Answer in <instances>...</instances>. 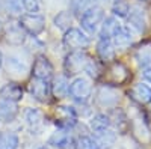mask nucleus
<instances>
[{
    "instance_id": "obj_8",
    "label": "nucleus",
    "mask_w": 151,
    "mask_h": 149,
    "mask_svg": "<svg viewBox=\"0 0 151 149\" xmlns=\"http://www.w3.org/2000/svg\"><path fill=\"white\" fill-rule=\"evenodd\" d=\"M88 62H89V57H88L85 53L71 51L65 57V69H67L68 74H79V72L86 69Z\"/></svg>"
},
{
    "instance_id": "obj_15",
    "label": "nucleus",
    "mask_w": 151,
    "mask_h": 149,
    "mask_svg": "<svg viewBox=\"0 0 151 149\" xmlns=\"http://www.w3.org/2000/svg\"><path fill=\"white\" fill-rule=\"evenodd\" d=\"M127 20H129V26L132 29H134L137 32H144L145 30V24H147L145 12L141 8H130Z\"/></svg>"
},
{
    "instance_id": "obj_4",
    "label": "nucleus",
    "mask_w": 151,
    "mask_h": 149,
    "mask_svg": "<svg viewBox=\"0 0 151 149\" xmlns=\"http://www.w3.org/2000/svg\"><path fill=\"white\" fill-rule=\"evenodd\" d=\"M20 26L32 36L41 35L45 29V18L40 14H24L20 17Z\"/></svg>"
},
{
    "instance_id": "obj_36",
    "label": "nucleus",
    "mask_w": 151,
    "mask_h": 149,
    "mask_svg": "<svg viewBox=\"0 0 151 149\" xmlns=\"http://www.w3.org/2000/svg\"><path fill=\"white\" fill-rule=\"evenodd\" d=\"M2 30H3V24H2V21H0V33H2Z\"/></svg>"
},
{
    "instance_id": "obj_31",
    "label": "nucleus",
    "mask_w": 151,
    "mask_h": 149,
    "mask_svg": "<svg viewBox=\"0 0 151 149\" xmlns=\"http://www.w3.org/2000/svg\"><path fill=\"white\" fill-rule=\"evenodd\" d=\"M55 24L56 27L62 29V30H68L70 29V24H71V14L67 11H62L55 17Z\"/></svg>"
},
{
    "instance_id": "obj_12",
    "label": "nucleus",
    "mask_w": 151,
    "mask_h": 149,
    "mask_svg": "<svg viewBox=\"0 0 151 149\" xmlns=\"http://www.w3.org/2000/svg\"><path fill=\"white\" fill-rule=\"evenodd\" d=\"M94 140H95L98 149H110L116 142V133L110 128L95 131L94 133Z\"/></svg>"
},
{
    "instance_id": "obj_13",
    "label": "nucleus",
    "mask_w": 151,
    "mask_h": 149,
    "mask_svg": "<svg viewBox=\"0 0 151 149\" xmlns=\"http://www.w3.org/2000/svg\"><path fill=\"white\" fill-rule=\"evenodd\" d=\"M70 143H71V134H70L68 128L60 127L48 137V145L56 149H65L70 146Z\"/></svg>"
},
{
    "instance_id": "obj_19",
    "label": "nucleus",
    "mask_w": 151,
    "mask_h": 149,
    "mask_svg": "<svg viewBox=\"0 0 151 149\" xmlns=\"http://www.w3.org/2000/svg\"><path fill=\"white\" fill-rule=\"evenodd\" d=\"M97 53L103 62H112L115 59V45L112 39H100L97 44Z\"/></svg>"
},
{
    "instance_id": "obj_3",
    "label": "nucleus",
    "mask_w": 151,
    "mask_h": 149,
    "mask_svg": "<svg viewBox=\"0 0 151 149\" xmlns=\"http://www.w3.org/2000/svg\"><path fill=\"white\" fill-rule=\"evenodd\" d=\"M89 38L80 29H68L64 35V45L73 51H82L83 48L89 47Z\"/></svg>"
},
{
    "instance_id": "obj_23",
    "label": "nucleus",
    "mask_w": 151,
    "mask_h": 149,
    "mask_svg": "<svg viewBox=\"0 0 151 149\" xmlns=\"http://www.w3.org/2000/svg\"><path fill=\"white\" fill-rule=\"evenodd\" d=\"M134 59L142 68L151 66V44H144L136 50Z\"/></svg>"
},
{
    "instance_id": "obj_5",
    "label": "nucleus",
    "mask_w": 151,
    "mask_h": 149,
    "mask_svg": "<svg viewBox=\"0 0 151 149\" xmlns=\"http://www.w3.org/2000/svg\"><path fill=\"white\" fill-rule=\"evenodd\" d=\"M95 101L100 107H106V108L115 107L119 101V92H118L116 88H113V86L103 84L97 89Z\"/></svg>"
},
{
    "instance_id": "obj_37",
    "label": "nucleus",
    "mask_w": 151,
    "mask_h": 149,
    "mask_svg": "<svg viewBox=\"0 0 151 149\" xmlns=\"http://www.w3.org/2000/svg\"><path fill=\"white\" fill-rule=\"evenodd\" d=\"M98 2H109V0H98Z\"/></svg>"
},
{
    "instance_id": "obj_1",
    "label": "nucleus",
    "mask_w": 151,
    "mask_h": 149,
    "mask_svg": "<svg viewBox=\"0 0 151 149\" xmlns=\"http://www.w3.org/2000/svg\"><path fill=\"white\" fill-rule=\"evenodd\" d=\"M104 20V12L103 8L100 6H91L89 9H86L82 17H80V24L82 29L88 33H95L98 27L101 26V23Z\"/></svg>"
},
{
    "instance_id": "obj_26",
    "label": "nucleus",
    "mask_w": 151,
    "mask_h": 149,
    "mask_svg": "<svg viewBox=\"0 0 151 149\" xmlns=\"http://www.w3.org/2000/svg\"><path fill=\"white\" fill-rule=\"evenodd\" d=\"M26 122L30 128H38L42 123V113L38 108H29L26 111Z\"/></svg>"
},
{
    "instance_id": "obj_9",
    "label": "nucleus",
    "mask_w": 151,
    "mask_h": 149,
    "mask_svg": "<svg viewBox=\"0 0 151 149\" xmlns=\"http://www.w3.org/2000/svg\"><path fill=\"white\" fill-rule=\"evenodd\" d=\"M29 91L32 93V96L35 99H38L40 103H47L50 99V93H52V84H48L47 80H41V78H33Z\"/></svg>"
},
{
    "instance_id": "obj_34",
    "label": "nucleus",
    "mask_w": 151,
    "mask_h": 149,
    "mask_svg": "<svg viewBox=\"0 0 151 149\" xmlns=\"http://www.w3.org/2000/svg\"><path fill=\"white\" fill-rule=\"evenodd\" d=\"M144 78H145L148 83H151V66L144 68Z\"/></svg>"
},
{
    "instance_id": "obj_32",
    "label": "nucleus",
    "mask_w": 151,
    "mask_h": 149,
    "mask_svg": "<svg viewBox=\"0 0 151 149\" xmlns=\"http://www.w3.org/2000/svg\"><path fill=\"white\" fill-rule=\"evenodd\" d=\"M76 149H98L94 137H89V135H82V137L77 139L76 142Z\"/></svg>"
},
{
    "instance_id": "obj_14",
    "label": "nucleus",
    "mask_w": 151,
    "mask_h": 149,
    "mask_svg": "<svg viewBox=\"0 0 151 149\" xmlns=\"http://www.w3.org/2000/svg\"><path fill=\"white\" fill-rule=\"evenodd\" d=\"M129 95L132 96L133 101L137 104H148L151 103V88L144 83H137L130 89Z\"/></svg>"
},
{
    "instance_id": "obj_10",
    "label": "nucleus",
    "mask_w": 151,
    "mask_h": 149,
    "mask_svg": "<svg viewBox=\"0 0 151 149\" xmlns=\"http://www.w3.org/2000/svg\"><path fill=\"white\" fill-rule=\"evenodd\" d=\"M53 76V66L45 56H38L33 63V77L41 80H50Z\"/></svg>"
},
{
    "instance_id": "obj_33",
    "label": "nucleus",
    "mask_w": 151,
    "mask_h": 149,
    "mask_svg": "<svg viewBox=\"0 0 151 149\" xmlns=\"http://www.w3.org/2000/svg\"><path fill=\"white\" fill-rule=\"evenodd\" d=\"M23 6L29 14H38L41 11V0H23Z\"/></svg>"
},
{
    "instance_id": "obj_17",
    "label": "nucleus",
    "mask_w": 151,
    "mask_h": 149,
    "mask_svg": "<svg viewBox=\"0 0 151 149\" xmlns=\"http://www.w3.org/2000/svg\"><path fill=\"white\" fill-rule=\"evenodd\" d=\"M0 98L8 99V101L18 103L23 98V89L17 83H6L5 86H2V89H0Z\"/></svg>"
},
{
    "instance_id": "obj_2",
    "label": "nucleus",
    "mask_w": 151,
    "mask_h": 149,
    "mask_svg": "<svg viewBox=\"0 0 151 149\" xmlns=\"http://www.w3.org/2000/svg\"><path fill=\"white\" fill-rule=\"evenodd\" d=\"M129 122L132 125V131L134 134V137L142 142V143H148L150 139H151V134H150V130H148V125L144 119V116L141 115V111L137 110H132L130 111V116H129Z\"/></svg>"
},
{
    "instance_id": "obj_18",
    "label": "nucleus",
    "mask_w": 151,
    "mask_h": 149,
    "mask_svg": "<svg viewBox=\"0 0 151 149\" xmlns=\"http://www.w3.org/2000/svg\"><path fill=\"white\" fill-rule=\"evenodd\" d=\"M112 42L115 47H119V48H125L133 44V35L132 32L127 29V27H118L116 32L113 33L112 36Z\"/></svg>"
},
{
    "instance_id": "obj_6",
    "label": "nucleus",
    "mask_w": 151,
    "mask_h": 149,
    "mask_svg": "<svg viewBox=\"0 0 151 149\" xmlns=\"http://www.w3.org/2000/svg\"><path fill=\"white\" fill-rule=\"evenodd\" d=\"M68 93L73 96V99H76V101H79L82 104V103H86L88 99H89V96L92 93V86H91L89 80L79 77L70 84V92Z\"/></svg>"
},
{
    "instance_id": "obj_24",
    "label": "nucleus",
    "mask_w": 151,
    "mask_h": 149,
    "mask_svg": "<svg viewBox=\"0 0 151 149\" xmlns=\"http://www.w3.org/2000/svg\"><path fill=\"white\" fill-rule=\"evenodd\" d=\"M18 135L11 133V131H5L0 134V149H17L18 148Z\"/></svg>"
},
{
    "instance_id": "obj_16",
    "label": "nucleus",
    "mask_w": 151,
    "mask_h": 149,
    "mask_svg": "<svg viewBox=\"0 0 151 149\" xmlns=\"http://www.w3.org/2000/svg\"><path fill=\"white\" fill-rule=\"evenodd\" d=\"M18 115V106L14 101L0 99V120L12 122Z\"/></svg>"
},
{
    "instance_id": "obj_20",
    "label": "nucleus",
    "mask_w": 151,
    "mask_h": 149,
    "mask_svg": "<svg viewBox=\"0 0 151 149\" xmlns=\"http://www.w3.org/2000/svg\"><path fill=\"white\" fill-rule=\"evenodd\" d=\"M6 41L12 45H21L26 41V30H24L20 24H14L9 26L6 30Z\"/></svg>"
},
{
    "instance_id": "obj_30",
    "label": "nucleus",
    "mask_w": 151,
    "mask_h": 149,
    "mask_svg": "<svg viewBox=\"0 0 151 149\" xmlns=\"http://www.w3.org/2000/svg\"><path fill=\"white\" fill-rule=\"evenodd\" d=\"M91 3H92V0H71V2H70V8H71L73 14L82 17L83 12L91 8Z\"/></svg>"
},
{
    "instance_id": "obj_7",
    "label": "nucleus",
    "mask_w": 151,
    "mask_h": 149,
    "mask_svg": "<svg viewBox=\"0 0 151 149\" xmlns=\"http://www.w3.org/2000/svg\"><path fill=\"white\" fill-rule=\"evenodd\" d=\"M5 69L8 76L12 77L14 80H23L29 74V66L20 60L17 56H8L5 60Z\"/></svg>"
},
{
    "instance_id": "obj_22",
    "label": "nucleus",
    "mask_w": 151,
    "mask_h": 149,
    "mask_svg": "<svg viewBox=\"0 0 151 149\" xmlns=\"http://www.w3.org/2000/svg\"><path fill=\"white\" fill-rule=\"evenodd\" d=\"M52 92L55 96L58 98H65L70 92V83H68V78L65 76H58L55 77L53 80V84H52Z\"/></svg>"
},
{
    "instance_id": "obj_29",
    "label": "nucleus",
    "mask_w": 151,
    "mask_h": 149,
    "mask_svg": "<svg viewBox=\"0 0 151 149\" xmlns=\"http://www.w3.org/2000/svg\"><path fill=\"white\" fill-rule=\"evenodd\" d=\"M110 74H112V78L115 83H122L125 78H127L129 72H127V68H125L122 63H113V66L110 68Z\"/></svg>"
},
{
    "instance_id": "obj_27",
    "label": "nucleus",
    "mask_w": 151,
    "mask_h": 149,
    "mask_svg": "<svg viewBox=\"0 0 151 149\" xmlns=\"http://www.w3.org/2000/svg\"><path fill=\"white\" fill-rule=\"evenodd\" d=\"M3 8L9 15L17 17L21 15V11L24 6H23V0H3Z\"/></svg>"
},
{
    "instance_id": "obj_28",
    "label": "nucleus",
    "mask_w": 151,
    "mask_h": 149,
    "mask_svg": "<svg viewBox=\"0 0 151 149\" xmlns=\"http://www.w3.org/2000/svg\"><path fill=\"white\" fill-rule=\"evenodd\" d=\"M110 123H112V122H110V118H109V116H106V115H97V116H94L92 120H91V128H92L94 133H95V131H101V130L109 128Z\"/></svg>"
},
{
    "instance_id": "obj_21",
    "label": "nucleus",
    "mask_w": 151,
    "mask_h": 149,
    "mask_svg": "<svg viewBox=\"0 0 151 149\" xmlns=\"http://www.w3.org/2000/svg\"><path fill=\"white\" fill-rule=\"evenodd\" d=\"M100 38L101 39H112L113 33L116 32V29L119 27V23L115 17H109V18H104L101 26H100Z\"/></svg>"
},
{
    "instance_id": "obj_25",
    "label": "nucleus",
    "mask_w": 151,
    "mask_h": 149,
    "mask_svg": "<svg viewBox=\"0 0 151 149\" xmlns=\"http://www.w3.org/2000/svg\"><path fill=\"white\" fill-rule=\"evenodd\" d=\"M112 12L115 17L124 18L129 15L130 12V5L127 0H113V5H112Z\"/></svg>"
},
{
    "instance_id": "obj_35",
    "label": "nucleus",
    "mask_w": 151,
    "mask_h": 149,
    "mask_svg": "<svg viewBox=\"0 0 151 149\" xmlns=\"http://www.w3.org/2000/svg\"><path fill=\"white\" fill-rule=\"evenodd\" d=\"M2 63H3V57H2V53H0V68H2Z\"/></svg>"
},
{
    "instance_id": "obj_11",
    "label": "nucleus",
    "mask_w": 151,
    "mask_h": 149,
    "mask_svg": "<svg viewBox=\"0 0 151 149\" xmlns=\"http://www.w3.org/2000/svg\"><path fill=\"white\" fill-rule=\"evenodd\" d=\"M56 118L59 120V125L62 128H70L76 123L77 119V111L73 107H67V106H59L56 108Z\"/></svg>"
}]
</instances>
